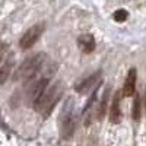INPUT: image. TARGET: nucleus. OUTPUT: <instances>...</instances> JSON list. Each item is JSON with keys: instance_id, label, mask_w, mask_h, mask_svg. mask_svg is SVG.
<instances>
[{"instance_id": "8", "label": "nucleus", "mask_w": 146, "mask_h": 146, "mask_svg": "<svg viewBox=\"0 0 146 146\" xmlns=\"http://www.w3.org/2000/svg\"><path fill=\"white\" fill-rule=\"evenodd\" d=\"M121 92H115L114 98L111 101V107H110V123L118 124L121 120V111H120V100H121Z\"/></svg>"}, {"instance_id": "12", "label": "nucleus", "mask_w": 146, "mask_h": 146, "mask_svg": "<svg viewBox=\"0 0 146 146\" xmlns=\"http://www.w3.org/2000/svg\"><path fill=\"white\" fill-rule=\"evenodd\" d=\"M140 108H142V105H140V95L136 92L135 94V100H133V108H131V117H133L135 121H139V118H140Z\"/></svg>"}, {"instance_id": "6", "label": "nucleus", "mask_w": 146, "mask_h": 146, "mask_svg": "<svg viewBox=\"0 0 146 146\" xmlns=\"http://www.w3.org/2000/svg\"><path fill=\"white\" fill-rule=\"evenodd\" d=\"M101 79H102V73L101 70L100 72H95L94 75H91L89 78L86 79H83L80 80L78 85H75V91L80 95H85V94H88L92 88H96L98 85L101 83Z\"/></svg>"}, {"instance_id": "14", "label": "nucleus", "mask_w": 146, "mask_h": 146, "mask_svg": "<svg viewBox=\"0 0 146 146\" xmlns=\"http://www.w3.org/2000/svg\"><path fill=\"white\" fill-rule=\"evenodd\" d=\"M95 101H96V89H95V91L92 92V95H91L89 101L86 102V105H85V108H83V115H86V113H88V111H91V110H92V107H94Z\"/></svg>"}, {"instance_id": "5", "label": "nucleus", "mask_w": 146, "mask_h": 146, "mask_svg": "<svg viewBox=\"0 0 146 146\" xmlns=\"http://www.w3.org/2000/svg\"><path fill=\"white\" fill-rule=\"evenodd\" d=\"M48 85H50L48 78H40L36 80H31V86L28 91V102H31L34 105V102L47 91Z\"/></svg>"}, {"instance_id": "2", "label": "nucleus", "mask_w": 146, "mask_h": 146, "mask_svg": "<svg viewBox=\"0 0 146 146\" xmlns=\"http://www.w3.org/2000/svg\"><path fill=\"white\" fill-rule=\"evenodd\" d=\"M60 96H62V91H60V85L57 83V85H54V86H51V88H47V91L34 102L32 107H34V110L36 113L44 114L45 115L44 118H47L48 115L51 114L54 105L58 102Z\"/></svg>"}, {"instance_id": "9", "label": "nucleus", "mask_w": 146, "mask_h": 146, "mask_svg": "<svg viewBox=\"0 0 146 146\" xmlns=\"http://www.w3.org/2000/svg\"><path fill=\"white\" fill-rule=\"evenodd\" d=\"M78 44L80 47V50L86 54H89L95 50V38L91 34H82L78 38Z\"/></svg>"}, {"instance_id": "15", "label": "nucleus", "mask_w": 146, "mask_h": 146, "mask_svg": "<svg viewBox=\"0 0 146 146\" xmlns=\"http://www.w3.org/2000/svg\"><path fill=\"white\" fill-rule=\"evenodd\" d=\"M6 50H7V45L3 44V42H0V64L3 63V57L6 54Z\"/></svg>"}, {"instance_id": "11", "label": "nucleus", "mask_w": 146, "mask_h": 146, "mask_svg": "<svg viewBox=\"0 0 146 146\" xmlns=\"http://www.w3.org/2000/svg\"><path fill=\"white\" fill-rule=\"evenodd\" d=\"M110 92H111V89L107 88L102 94V100H101V104L98 107V111H96V118H98L100 121L104 118L105 113H107V107H108V100H110Z\"/></svg>"}, {"instance_id": "4", "label": "nucleus", "mask_w": 146, "mask_h": 146, "mask_svg": "<svg viewBox=\"0 0 146 146\" xmlns=\"http://www.w3.org/2000/svg\"><path fill=\"white\" fill-rule=\"evenodd\" d=\"M42 32H44V23H35V25H32L28 31H25V34L21 36V41H19L21 48L28 50V48L34 47L36 44V41L41 38Z\"/></svg>"}, {"instance_id": "1", "label": "nucleus", "mask_w": 146, "mask_h": 146, "mask_svg": "<svg viewBox=\"0 0 146 146\" xmlns=\"http://www.w3.org/2000/svg\"><path fill=\"white\" fill-rule=\"evenodd\" d=\"M45 54L44 53H36L28 58L23 60V63L19 66V69L16 70L15 79L18 80H34L36 78V75L40 73L44 62H45Z\"/></svg>"}, {"instance_id": "3", "label": "nucleus", "mask_w": 146, "mask_h": 146, "mask_svg": "<svg viewBox=\"0 0 146 146\" xmlns=\"http://www.w3.org/2000/svg\"><path fill=\"white\" fill-rule=\"evenodd\" d=\"M76 130V115H75V108H73V100L69 98L60 113V133L62 139L69 140L73 137Z\"/></svg>"}, {"instance_id": "13", "label": "nucleus", "mask_w": 146, "mask_h": 146, "mask_svg": "<svg viewBox=\"0 0 146 146\" xmlns=\"http://www.w3.org/2000/svg\"><path fill=\"white\" fill-rule=\"evenodd\" d=\"M113 18H114L115 22H124V21H127V18H129V12H127L126 9H118V10L114 12Z\"/></svg>"}, {"instance_id": "16", "label": "nucleus", "mask_w": 146, "mask_h": 146, "mask_svg": "<svg viewBox=\"0 0 146 146\" xmlns=\"http://www.w3.org/2000/svg\"><path fill=\"white\" fill-rule=\"evenodd\" d=\"M145 108H146V92H145Z\"/></svg>"}, {"instance_id": "7", "label": "nucleus", "mask_w": 146, "mask_h": 146, "mask_svg": "<svg viewBox=\"0 0 146 146\" xmlns=\"http://www.w3.org/2000/svg\"><path fill=\"white\" fill-rule=\"evenodd\" d=\"M136 80H137V70L135 67H131L126 76V82H124V96H133L136 94Z\"/></svg>"}, {"instance_id": "10", "label": "nucleus", "mask_w": 146, "mask_h": 146, "mask_svg": "<svg viewBox=\"0 0 146 146\" xmlns=\"http://www.w3.org/2000/svg\"><path fill=\"white\" fill-rule=\"evenodd\" d=\"M13 66H15V60H13V56H10L7 57L5 62L0 64V85H3L9 76H10V73L12 70H13Z\"/></svg>"}]
</instances>
